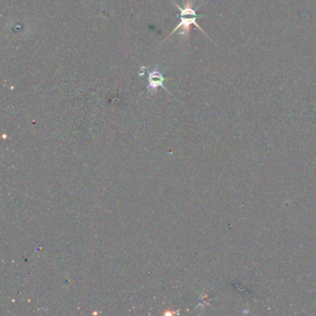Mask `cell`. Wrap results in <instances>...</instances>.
Wrapping results in <instances>:
<instances>
[{
	"label": "cell",
	"instance_id": "cell-1",
	"mask_svg": "<svg viewBox=\"0 0 316 316\" xmlns=\"http://www.w3.org/2000/svg\"><path fill=\"white\" fill-rule=\"evenodd\" d=\"M173 1V0H172ZM173 4L176 6V8L179 9L180 11V23L173 29V32L169 35V37H171L172 35H173L176 31L178 29H182L181 32V35H184V36H189V33H190V27L192 25H195L197 28H198L199 30L201 31L203 33L205 36L206 33L204 32L203 29L197 23V19L198 18V15L197 14L196 9L193 8V3L191 0H188L186 3H185V6L184 8H181L180 6L178 4H176L174 1H173ZM168 37V38H169ZM208 37V36H207Z\"/></svg>",
	"mask_w": 316,
	"mask_h": 316
},
{
	"label": "cell",
	"instance_id": "cell-2",
	"mask_svg": "<svg viewBox=\"0 0 316 316\" xmlns=\"http://www.w3.org/2000/svg\"><path fill=\"white\" fill-rule=\"evenodd\" d=\"M164 80H165V78L163 77L162 74L158 71V69H154L153 71H151V73L149 74V77H148V82H149L148 90L149 92H155L158 87H162V88H164V90L168 91L163 84Z\"/></svg>",
	"mask_w": 316,
	"mask_h": 316
}]
</instances>
